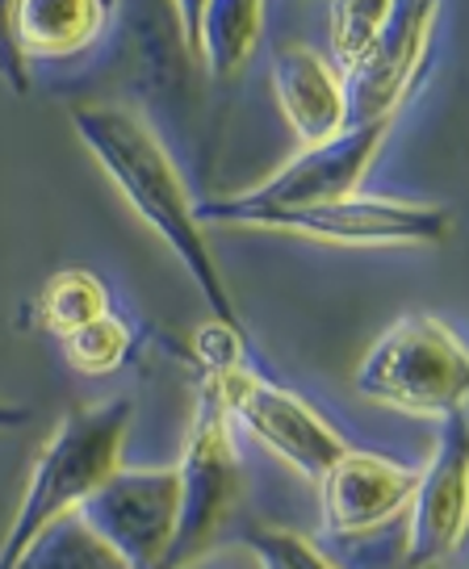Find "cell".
Instances as JSON below:
<instances>
[{
	"label": "cell",
	"mask_w": 469,
	"mask_h": 569,
	"mask_svg": "<svg viewBox=\"0 0 469 569\" xmlns=\"http://www.w3.org/2000/svg\"><path fill=\"white\" fill-rule=\"evenodd\" d=\"M63 356H68L72 369H80V373L89 377L113 373L130 356V327L122 319L106 315V319L89 322L76 336L63 339Z\"/></svg>",
	"instance_id": "17"
},
{
	"label": "cell",
	"mask_w": 469,
	"mask_h": 569,
	"mask_svg": "<svg viewBox=\"0 0 469 569\" xmlns=\"http://www.w3.org/2000/svg\"><path fill=\"white\" fill-rule=\"evenodd\" d=\"M256 561H260V569H286L281 561H272V557H256Z\"/></svg>",
	"instance_id": "22"
},
{
	"label": "cell",
	"mask_w": 469,
	"mask_h": 569,
	"mask_svg": "<svg viewBox=\"0 0 469 569\" xmlns=\"http://www.w3.org/2000/svg\"><path fill=\"white\" fill-rule=\"evenodd\" d=\"M436 21H440V4H390V18L381 26L373 51L352 71H343L348 126L398 118L407 92L416 89L423 71Z\"/></svg>",
	"instance_id": "10"
},
{
	"label": "cell",
	"mask_w": 469,
	"mask_h": 569,
	"mask_svg": "<svg viewBox=\"0 0 469 569\" xmlns=\"http://www.w3.org/2000/svg\"><path fill=\"white\" fill-rule=\"evenodd\" d=\"M0 76L13 89H26V54L13 34V4H0Z\"/></svg>",
	"instance_id": "20"
},
{
	"label": "cell",
	"mask_w": 469,
	"mask_h": 569,
	"mask_svg": "<svg viewBox=\"0 0 469 569\" xmlns=\"http://www.w3.org/2000/svg\"><path fill=\"white\" fill-rule=\"evenodd\" d=\"M109 4L101 0H26L13 4V34L26 59H63L84 51L106 30Z\"/></svg>",
	"instance_id": "14"
},
{
	"label": "cell",
	"mask_w": 469,
	"mask_h": 569,
	"mask_svg": "<svg viewBox=\"0 0 469 569\" xmlns=\"http://www.w3.org/2000/svg\"><path fill=\"white\" fill-rule=\"evenodd\" d=\"M34 419L30 407H18V402H0V431H13V427H26Z\"/></svg>",
	"instance_id": "21"
},
{
	"label": "cell",
	"mask_w": 469,
	"mask_h": 569,
	"mask_svg": "<svg viewBox=\"0 0 469 569\" xmlns=\"http://www.w3.org/2000/svg\"><path fill=\"white\" fill-rule=\"evenodd\" d=\"M407 519V569H432L449 561L469 532V415L440 419L436 452L419 469V486Z\"/></svg>",
	"instance_id": "9"
},
{
	"label": "cell",
	"mask_w": 469,
	"mask_h": 569,
	"mask_svg": "<svg viewBox=\"0 0 469 569\" xmlns=\"http://www.w3.org/2000/svg\"><path fill=\"white\" fill-rule=\"evenodd\" d=\"M416 486L419 469L348 448L340 461L327 469V478L319 481L323 528L331 536H348V540L378 532L411 507Z\"/></svg>",
	"instance_id": "11"
},
{
	"label": "cell",
	"mask_w": 469,
	"mask_h": 569,
	"mask_svg": "<svg viewBox=\"0 0 469 569\" xmlns=\"http://www.w3.org/2000/svg\"><path fill=\"white\" fill-rule=\"evenodd\" d=\"M243 545L256 552V557H272L286 569H340L331 557L310 545L307 536L286 532V528H248L243 532Z\"/></svg>",
	"instance_id": "19"
},
{
	"label": "cell",
	"mask_w": 469,
	"mask_h": 569,
	"mask_svg": "<svg viewBox=\"0 0 469 569\" xmlns=\"http://www.w3.org/2000/svg\"><path fill=\"white\" fill-rule=\"evenodd\" d=\"M206 390L222 402L227 419L248 427L272 457H281L293 473H302L307 481H323L327 469L352 448L310 402H302L298 393L281 390V386H272L265 377H256L243 360L227 365V369H214L206 377Z\"/></svg>",
	"instance_id": "6"
},
{
	"label": "cell",
	"mask_w": 469,
	"mask_h": 569,
	"mask_svg": "<svg viewBox=\"0 0 469 569\" xmlns=\"http://www.w3.org/2000/svg\"><path fill=\"white\" fill-rule=\"evenodd\" d=\"M130 419H134V402L113 398V402L72 410L54 427L51 440L34 457L26 495L13 511L9 532L0 540V569H18L21 557L34 549L38 536H47L54 523L76 516L122 469Z\"/></svg>",
	"instance_id": "2"
},
{
	"label": "cell",
	"mask_w": 469,
	"mask_h": 569,
	"mask_svg": "<svg viewBox=\"0 0 469 569\" xmlns=\"http://www.w3.org/2000/svg\"><path fill=\"white\" fill-rule=\"evenodd\" d=\"M72 130L76 139L84 142V151L101 163V172L118 184V193L130 201V210L177 251V260L201 289L218 327L243 331L239 306L218 272L206 227L198 222V201L189 197L181 172L168 156V147L156 139V130L139 113L118 106H76Z\"/></svg>",
	"instance_id": "1"
},
{
	"label": "cell",
	"mask_w": 469,
	"mask_h": 569,
	"mask_svg": "<svg viewBox=\"0 0 469 569\" xmlns=\"http://www.w3.org/2000/svg\"><path fill=\"white\" fill-rule=\"evenodd\" d=\"M18 569H130L101 536L80 516L54 523L47 536H38L34 549L21 557Z\"/></svg>",
	"instance_id": "16"
},
{
	"label": "cell",
	"mask_w": 469,
	"mask_h": 569,
	"mask_svg": "<svg viewBox=\"0 0 469 569\" xmlns=\"http://www.w3.org/2000/svg\"><path fill=\"white\" fill-rule=\"evenodd\" d=\"M109 315V293L106 284L97 281L84 268H68V272H54L47 289L38 293V322L54 331L59 339L76 336L80 327L106 319Z\"/></svg>",
	"instance_id": "15"
},
{
	"label": "cell",
	"mask_w": 469,
	"mask_h": 569,
	"mask_svg": "<svg viewBox=\"0 0 469 569\" xmlns=\"http://www.w3.org/2000/svg\"><path fill=\"white\" fill-rule=\"evenodd\" d=\"M357 393L407 415L449 419L469 407V348L432 315H402L357 365Z\"/></svg>",
	"instance_id": "3"
},
{
	"label": "cell",
	"mask_w": 469,
	"mask_h": 569,
	"mask_svg": "<svg viewBox=\"0 0 469 569\" xmlns=\"http://www.w3.org/2000/svg\"><path fill=\"white\" fill-rule=\"evenodd\" d=\"M390 18V4H331V47H336V63H340V76L352 71L365 54L373 51L381 26Z\"/></svg>",
	"instance_id": "18"
},
{
	"label": "cell",
	"mask_w": 469,
	"mask_h": 569,
	"mask_svg": "<svg viewBox=\"0 0 469 569\" xmlns=\"http://www.w3.org/2000/svg\"><path fill=\"white\" fill-rule=\"evenodd\" d=\"M177 18L193 21L184 30L189 54L201 59L214 80H231L260 47L265 4H181Z\"/></svg>",
	"instance_id": "13"
},
{
	"label": "cell",
	"mask_w": 469,
	"mask_h": 569,
	"mask_svg": "<svg viewBox=\"0 0 469 569\" xmlns=\"http://www.w3.org/2000/svg\"><path fill=\"white\" fill-rule=\"evenodd\" d=\"M395 130V118L369 126H348L336 139L319 142V147H302L293 160L272 172L265 184L243 189L231 197H214L201 201L198 222H222V227H248L252 218L286 210H307V206H327V201H343V197L361 193V180L378 160L381 142Z\"/></svg>",
	"instance_id": "4"
},
{
	"label": "cell",
	"mask_w": 469,
	"mask_h": 569,
	"mask_svg": "<svg viewBox=\"0 0 469 569\" xmlns=\"http://www.w3.org/2000/svg\"><path fill=\"white\" fill-rule=\"evenodd\" d=\"M177 473H181V516H177V536L156 569L198 566L231 528L243 498V461L234 448L231 419L210 390L198 402Z\"/></svg>",
	"instance_id": "5"
},
{
	"label": "cell",
	"mask_w": 469,
	"mask_h": 569,
	"mask_svg": "<svg viewBox=\"0 0 469 569\" xmlns=\"http://www.w3.org/2000/svg\"><path fill=\"white\" fill-rule=\"evenodd\" d=\"M248 227L336 243V248H440L452 231V213L428 201L357 193L327 206H307V210L265 213Z\"/></svg>",
	"instance_id": "7"
},
{
	"label": "cell",
	"mask_w": 469,
	"mask_h": 569,
	"mask_svg": "<svg viewBox=\"0 0 469 569\" xmlns=\"http://www.w3.org/2000/svg\"><path fill=\"white\" fill-rule=\"evenodd\" d=\"M130 569H156L177 536L181 516V473L160 469H118L97 495L76 511Z\"/></svg>",
	"instance_id": "8"
},
{
	"label": "cell",
	"mask_w": 469,
	"mask_h": 569,
	"mask_svg": "<svg viewBox=\"0 0 469 569\" xmlns=\"http://www.w3.org/2000/svg\"><path fill=\"white\" fill-rule=\"evenodd\" d=\"M272 92L302 147H319L348 130V97H343L340 68L302 42H289L272 54Z\"/></svg>",
	"instance_id": "12"
}]
</instances>
